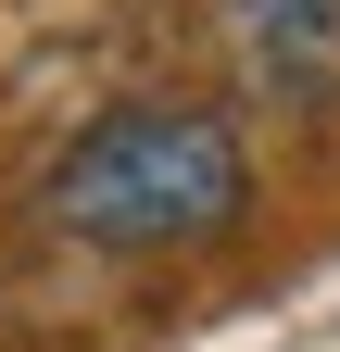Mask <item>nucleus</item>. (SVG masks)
<instances>
[{"instance_id":"obj_2","label":"nucleus","mask_w":340,"mask_h":352,"mask_svg":"<svg viewBox=\"0 0 340 352\" xmlns=\"http://www.w3.org/2000/svg\"><path fill=\"white\" fill-rule=\"evenodd\" d=\"M227 76L277 113H328L340 101V0H215Z\"/></svg>"},{"instance_id":"obj_1","label":"nucleus","mask_w":340,"mask_h":352,"mask_svg":"<svg viewBox=\"0 0 340 352\" xmlns=\"http://www.w3.org/2000/svg\"><path fill=\"white\" fill-rule=\"evenodd\" d=\"M38 214L76 239V252H202L252 214V151L215 101H114L89 113L76 139L38 176Z\"/></svg>"}]
</instances>
